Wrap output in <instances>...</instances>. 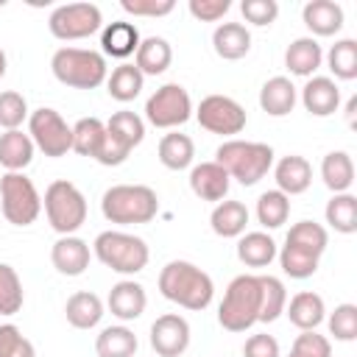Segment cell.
Masks as SVG:
<instances>
[{
    "mask_svg": "<svg viewBox=\"0 0 357 357\" xmlns=\"http://www.w3.org/2000/svg\"><path fill=\"white\" fill-rule=\"evenodd\" d=\"M329 234L315 220H298L290 226L282 251H276L282 271L290 279H310L318 271V259L326 251Z\"/></svg>",
    "mask_w": 357,
    "mask_h": 357,
    "instance_id": "obj_1",
    "label": "cell"
},
{
    "mask_svg": "<svg viewBox=\"0 0 357 357\" xmlns=\"http://www.w3.org/2000/svg\"><path fill=\"white\" fill-rule=\"evenodd\" d=\"M159 293L167 301L198 312L212 304L215 284H212V276L206 271H201L198 265H192L187 259H173L159 273Z\"/></svg>",
    "mask_w": 357,
    "mask_h": 357,
    "instance_id": "obj_2",
    "label": "cell"
},
{
    "mask_svg": "<svg viewBox=\"0 0 357 357\" xmlns=\"http://www.w3.org/2000/svg\"><path fill=\"white\" fill-rule=\"evenodd\" d=\"M215 162L229 173V178H237L243 187H251L265 178L273 167V148L265 142L226 139L223 145H218Z\"/></svg>",
    "mask_w": 357,
    "mask_h": 357,
    "instance_id": "obj_3",
    "label": "cell"
},
{
    "mask_svg": "<svg viewBox=\"0 0 357 357\" xmlns=\"http://www.w3.org/2000/svg\"><path fill=\"white\" fill-rule=\"evenodd\" d=\"M100 212L109 223H120V226L151 223L159 212V198L145 184H114L103 192Z\"/></svg>",
    "mask_w": 357,
    "mask_h": 357,
    "instance_id": "obj_4",
    "label": "cell"
},
{
    "mask_svg": "<svg viewBox=\"0 0 357 357\" xmlns=\"http://www.w3.org/2000/svg\"><path fill=\"white\" fill-rule=\"evenodd\" d=\"M259 276L254 273H240L229 282L223 301L218 307V324L226 332H245L254 324H259Z\"/></svg>",
    "mask_w": 357,
    "mask_h": 357,
    "instance_id": "obj_5",
    "label": "cell"
},
{
    "mask_svg": "<svg viewBox=\"0 0 357 357\" xmlns=\"http://www.w3.org/2000/svg\"><path fill=\"white\" fill-rule=\"evenodd\" d=\"M50 70L56 81L73 89H95L109 78L106 56L86 47H59L50 59Z\"/></svg>",
    "mask_w": 357,
    "mask_h": 357,
    "instance_id": "obj_6",
    "label": "cell"
},
{
    "mask_svg": "<svg viewBox=\"0 0 357 357\" xmlns=\"http://www.w3.org/2000/svg\"><path fill=\"white\" fill-rule=\"evenodd\" d=\"M92 248H95V257L106 268H112L114 273H126V276L139 273L151 259V251H148L145 240L134 237L128 231H112V229L100 231L95 237Z\"/></svg>",
    "mask_w": 357,
    "mask_h": 357,
    "instance_id": "obj_7",
    "label": "cell"
},
{
    "mask_svg": "<svg viewBox=\"0 0 357 357\" xmlns=\"http://www.w3.org/2000/svg\"><path fill=\"white\" fill-rule=\"evenodd\" d=\"M45 215H47V223L64 237V234H73L84 226L86 220V198L84 192L67 181V178H59L53 181L47 190H45Z\"/></svg>",
    "mask_w": 357,
    "mask_h": 357,
    "instance_id": "obj_8",
    "label": "cell"
},
{
    "mask_svg": "<svg viewBox=\"0 0 357 357\" xmlns=\"http://www.w3.org/2000/svg\"><path fill=\"white\" fill-rule=\"evenodd\" d=\"M145 139V123L139 114L123 109V112H114L109 120H106V139H103V148H100V156L98 162L106 165V167H117L128 159V153Z\"/></svg>",
    "mask_w": 357,
    "mask_h": 357,
    "instance_id": "obj_9",
    "label": "cell"
},
{
    "mask_svg": "<svg viewBox=\"0 0 357 357\" xmlns=\"http://www.w3.org/2000/svg\"><path fill=\"white\" fill-rule=\"evenodd\" d=\"M0 206L8 223L31 226L42 212V198L36 184L25 173H6L0 178Z\"/></svg>",
    "mask_w": 357,
    "mask_h": 357,
    "instance_id": "obj_10",
    "label": "cell"
},
{
    "mask_svg": "<svg viewBox=\"0 0 357 357\" xmlns=\"http://www.w3.org/2000/svg\"><path fill=\"white\" fill-rule=\"evenodd\" d=\"M100 25H103V14L95 3H64V6L53 8L47 17L50 33L61 42L86 39L95 31H100Z\"/></svg>",
    "mask_w": 357,
    "mask_h": 357,
    "instance_id": "obj_11",
    "label": "cell"
},
{
    "mask_svg": "<svg viewBox=\"0 0 357 357\" xmlns=\"http://www.w3.org/2000/svg\"><path fill=\"white\" fill-rule=\"evenodd\" d=\"M28 137L50 159H59L67 151H73V128L64 123V117L56 109L47 106L28 114Z\"/></svg>",
    "mask_w": 357,
    "mask_h": 357,
    "instance_id": "obj_12",
    "label": "cell"
},
{
    "mask_svg": "<svg viewBox=\"0 0 357 357\" xmlns=\"http://www.w3.org/2000/svg\"><path fill=\"white\" fill-rule=\"evenodd\" d=\"M145 117L153 128H176L192 117L190 92L181 84H165L145 100Z\"/></svg>",
    "mask_w": 357,
    "mask_h": 357,
    "instance_id": "obj_13",
    "label": "cell"
},
{
    "mask_svg": "<svg viewBox=\"0 0 357 357\" xmlns=\"http://www.w3.org/2000/svg\"><path fill=\"white\" fill-rule=\"evenodd\" d=\"M195 117L201 128H206L209 134H220V137H234L245 128V109L229 95H206L198 103Z\"/></svg>",
    "mask_w": 357,
    "mask_h": 357,
    "instance_id": "obj_14",
    "label": "cell"
},
{
    "mask_svg": "<svg viewBox=\"0 0 357 357\" xmlns=\"http://www.w3.org/2000/svg\"><path fill=\"white\" fill-rule=\"evenodd\" d=\"M190 346V324L178 312H165L151 324V349L159 357H181Z\"/></svg>",
    "mask_w": 357,
    "mask_h": 357,
    "instance_id": "obj_15",
    "label": "cell"
},
{
    "mask_svg": "<svg viewBox=\"0 0 357 357\" xmlns=\"http://www.w3.org/2000/svg\"><path fill=\"white\" fill-rule=\"evenodd\" d=\"M50 262L61 276H81L89 268V245L75 234H64L53 243Z\"/></svg>",
    "mask_w": 357,
    "mask_h": 357,
    "instance_id": "obj_16",
    "label": "cell"
},
{
    "mask_svg": "<svg viewBox=\"0 0 357 357\" xmlns=\"http://www.w3.org/2000/svg\"><path fill=\"white\" fill-rule=\"evenodd\" d=\"M301 103L312 117H329L340 106V89L332 78L312 75V78H307V84L301 89Z\"/></svg>",
    "mask_w": 357,
    "mask_h": 357,
    "instance_id": "obj_17",
    "label": "cell"
},
{
    "mask_svg": "<svg viewBox=\"0 0 357 357\" xmlns=\"http://www.w3.org/2000/svg\"><path fill=\"white\" fill-rule=\"evenodd\" d=\"M273 178H276V190L284 192L287 198L290 195H301L312 184V165L298 153L282 156L276 162V167H273Z\"/></svg>",
    "mask_w": 357,
    "mask_h": 357,
    "instance_id": "obj_18",
    "label": "cell"
},
{
    "mask_svg": "<svg viewBox=\"0 0 357 357\" xmlns=\"http://www.w3.org/2000/svg\"><path fill=\"white\" fill-rule=\"evenodd\" d=\"M229 173L218 165V162H201L190 170V190L201 198V201H215L220 204L229 192Z\"/></svg>",
    "mask_w": 357,
    "mask_h": 357,
    "instance_id": "obj_19",
    "label": "cell"
},
{
    "mask_svg": "<svg viewBox=\"0 0 357 357\" xmlns=\"http://www.w3.org/2000/svg\"><path fill=\"white\" fill-rule=\"evenodd\" d=\"M145 304H148V296H145V287L139 282H131V279H123L117 282L112 290H109V310L114 318L120 321H134L145 312Z\"/></svg>",
    "mask_w": 357,
    "mask_h": 357,
    "instance_id": "obj_20",
    "label": "cell"
},
{
    "mask_svg": "<svg viewBox=\"0 0 357 357\" xmlns=\"http://www.w3.org/2000/svg\"><path fill=\"white\" fill-rule=\"evenodd\" d=\"M284 312H287V318H290V324H293L296 329L310 332V329H315V326L324 324V318H326V304H324V298H321L318 293L301 290V293H296V296L290 298V304H284Z\"/></svg>",
    "mask_w": 357,
    "mask_h": 357,
    "instance_id": "obj_21",
    "label": "cell"
},
{
    "mask_svg": "<svg viewBox=\"0 0 357 357\" xmlns=\"http://www.w3.org/2000/svg\"><path fill=\"white\" fill-rule=\"evenodd\" d=\"M301 20L315 36H335L343 28V8L335 0H310L301 8Z\"/></svg>",
    "mask_w": 357,
    "mask_h": 357,
    "instance_id": "obj_22",
    "label": "cell"
},
{
    "mask_svg": "<svg viewBox=\"0 0 357 357\" xmlns=\"http://www.w3.org/2000/svg\"><path fill=\"white\" fill-rule=\"evenodd\" d=\"M321 61H324V50L312 36H298L284 50V67L301 78H312V73L321 67Z\"/></svg>",
    "mask_w": 357,
    "mask_h": 357,
    "instance_id": "obj_23",
    "label": "cell"
},
{
    "mask_svg": "<svg viewBox=\"0 0 357 357\" xmlns=\"http://www.w3.org/2000/svg\"><path fill=\"white\" fill-rule=\"evenodd\" d=\"M139 31L134 22H126V20H117V22H109L100 33V47L106 56L112 59H128L137 53L139 47Z\"/></svg>",
    "mask_w": 357,
    "mask_h": 357,
    "instance_id": "obj_24",
    "label": "cell"
},
{
    "mask_svg": "<svg viewBox=\"0 0 357 357\" xmlns=\"http://www.w3.org/2000/svg\"><path fill=\"white\" fill-rule=\"evenodd\" d=\"M212 47L220 59L237 61L251 50V33L243 22H220L212 33Z\"/></svg>",
    "mask_w": 357,
    "mask_h": 357,
    "instance_id": "obj_25",
    "label": "cell"
},
{
    "mask_svg": "<svg viewBox=\"0 0 357 357\" xmlns=\"http://www.w3.org/2000/svg\"><path fill=\"white\" fill-rule=\"evenodd\" d=\"M296 86H293V81L290 78H284V75H273V78H268L265 84H262V89H259V106H262V112H268L271 117H284V114H290L293 112V106H296Z\"/></svg>",
    "mask_w": 357,
    "mask_h": 357,
    "instance_id": "obj_26",
    "label": "cell"
},
{
    "mask_svg": "<svg viewBox=\"0 0 357 357\" xmlns=\"http://www.w3.org/2000/svg\"><path fill=\"white\" fill-rule=\"evenodd\" d=\"M33 139L14 128V131H6L0 134V165L8 170V173H22L31 162H33Z\"/></svg>",
    "mask_w": 357,
    "mask_h": 357,
    "instance_id": "obj_27",
    "label": "cell"
},
{
    "mask_svg": "<svg viewBox=\"0 0 357 357\" xmlns=\"http://www.w3.org/2000/svg\"><path fill=\"white\" fill-rule=\"evenodd\" d=\"M134 56H137L134 59V67L142 75H162L170 67V61H173V47L162 36H148V39L139 42V47H137Z\"/></svg>",
    "mask_w": 357,
    "mask_h": 357,
    "instance_id": "obj_28",
    "label": "cell"
},
{
    "mask_svg": "<svg viewBox=\"0 0 357 357\" xmlns=\"http://www.w3.org/2000/svg\"><path fill=\"white\" fill-rule=\"evenodd\" d=\"M209 226L218 237H240L248 226V209L243 201H220L209 215Z\"/></svg>",
    "mask_w": 357,
    "mask_h": 357,
    "instance_id": "obj_29",
    "label": "cell"
},
{
    "mask_svg": "<svg viewBox=\"0 0 357 357\" xmlns=\"http://www.w3.org/2000/svg\"><path fill=\"white\" fill-rule=\"evenodd\" d=\"M237 259L248 268H268L276 259V243L268 231H248L240 234L237 243Z\"/></svg>",
    "mask_w": 357,
    "mask_h": 357,
    "instance_id": "obj_30",
    "label": "cell"
},
{
    "mask_svg": "<svg viewBox=\"0 0 357 357\" xmlns=\"http://www.w3.org/2000/svg\"><path fill=\"white\" fill-rule=\"evenodd\" d=\"M64 315H67V324L75 326V329H92L100 324L103 318V301L89 293V290H81V293H73L64 304Z\"/></svg>",
    "mask_w": 357,
    "mask_h": 357,
    "instance_id": "obj_31",
    "label": "cell"
},
{
    "mask_svg": "<svg viewBox=\"0 0 357 357\" xmlns=\"http://www.w3.org/2000/svg\"><path fill=\"white\" fill-rule=\"evenodd\" d=\"M321 178L332 192H349L354 184V162L346 151H332L321 162Z\"/></svg>",
    "mask_w": 357,
    "mask_h": 357,
    "instance_id": "obj_32",
    "label": "cell"
},
{
    "mask_svg": "<svg viewBox=\"0 0 357 357\" xmlns=\"http://www.w3.org/2000/svg\"><path fill=\"white\" fill-rule=\"evenodd\" d=\"M103 139H106V123L98 120V117H81L73 126V151L81 153V156L98 159L100 148H103Z\"/></svg>",
    "mask_w": 357,
    "mask_h": 357,
    "instance_id": "obj_33",
    "label": "cell"
},
{
    "mask_svg": "<svg viewBox=\"0 0 357 357\" xmlns=\"http://www.w3.org/2000/svg\"><path fill=\"white\" fill-rule=\"evenodd\" d=\"M159 162L167 167V170H184V167H190L192 165V156H195V145H192V139L187 137V134H178V131H173V134H165L162 139H159Z\"/></svg>",
    "mask_w": 357,
    "mask_h": 357,
    "instance_id": "obj_34",
    "label": "cell"
},
{
    "mask_svg": "<svg viewBox=\"0 0 357 357\" xmlns=\"http://www.w3.org/2000/svg\"><path fill=\"white\" fill-rule=\"evenodd\" d=\"M137 346L139 340L128 326H106L95 340L98 357H134Z\"/></svg>",
    "mask_w": 357,
    "mask_h": 357,
    "instance_id": "obj_35",
    "label": "cell"
},
{
    "mask_svg": "<svg viewBox=\"0 0 357 357\" xmlns=\"http://www.w3.org/2000/svg\"><path fill=\"white\" fill-rule=\"evenodd\" d=\"M326 223L340 231V234H354L357 231V198L351 192H335L324 209Z\"/></svg>",
    "mask_w": 357,
    "mask_h": 357,
    "instance_id": "obj_36",
    "label": "cell"
},
{
    "mask_svg": "<svg viewBox=\"0 0 357 357\" xmlns=\"http://www.w3.org/2000/svg\"><path fill=\"white\" fill-rule=\"evenodd\" d=\"M142 84H145V75L134 67V64H120L112 70V75L106 78V89L114 100L120 103H128L134 100L139 92H142Z\"/></svg>",
    "mask_w": 357,
    "mask_h": 357,
    "instance_id": "obj_37",
    "label": "cell"
},
{
    "mask_svg": "<svg viewBox=\"0 0 357 357\" xmlns=\"http://www.w3.org/2000/svg\"><path fill=\"white\" fill-rule=\"evenodd\" d=\"M259 290H262V298H259V324H271V321H276L284 312L287 290H284L282 279H276L271 273H262L259 276Z\"/></svg>",
    "mask_w": 357,
    "mask_h": 357,
    "instance_id": "obj_38",
    "label": "cell"
},
{
    "mask_svg": "<svg viewBox=\"0 0 357 357\" xmlns=\"http://www.w3.org/2000/svg\"><path fill=\"white\" fill-rule=\"evenodd\" d=\"M290 218V198L279 190H268L257 198V220L265 229H279Z\"/></svg>",
    "mask_w": 357,
    "mask_h": 357,
    "instance_id": "obj_39",
    "label": "cell"
},
{
    "mask_svg": "<svg viewBox=\"0 0 357 357\" xmlns=\"http://www.w3.org/2000/svg\"><path fill=\"white\" fill-rule=\"evenodd\" d=\"M326 64L335 78L340 81H354L357 78V42L354 39H340L329 47Z\"/></svg>",
    "mask_w": 357,
    "mask_h": 357,
    "instance_id": "obj_40",
    "label": "cell"
},
{
    "mask_svg": "<svg viewBox=\"0 0 357 357\" xmlns=\"http://www.w3.org/2000/svg\"><path fill=\"white\" fill-rule=\"evenodd\" d=\"M25 293L17 271L6 262H0V315H17L22 310Z\"/></svg>",
    "mask_w": 357,
    "mask_h": 357,
    "instance_id": "obj_41",
    "label": "cell"
},
{
    "mask_svg": "<svg viewBox=\"0 0 357 357\" xmlns=\"http://www.w3.org/2000/svg\"><path fill=\"white\" fill-rule=\"evenodd\" d=\"M326 324H329V332L335 335V340H343V343L354 340L357 337V307L349 301L337 304L335 312L326 318Z\"/></svg>",
    "mask_w": 357,
    "mask_h": 357,
    "instance_id": "obj_42",
    "label": "cell"
},
{
    "mask_svg": "<svg viewBox=\"0 0 357 357\" xmlns=\"http://www.w3.org/2000/svg\"><path fill=\"white\" fill-rule=\"evenodd\" d=\"M25 117H28V103H25V98H22L20 92H14V89L0 92V126H3L6 131H14V128L22 126Z\"/></svg>",
    "mask_w": 357,
    "mask_h": 357,
    "instance_id": "obj_43",
    "label": "cell"
},
{
    "mask_svg": "<svg viewBox=\"0 0 357 357\" xmlns=\"http://www.w3.org/2000/svg\"><path fill=\"white\" fill-rule=\"evenodd\" d=\"M0 357H36V351L14 324H0Z\"/></svg>",
    "mask_w": 357,
    "mask_h": 357,
    "instance_id": "obj_44",
    "label": "cell"
},
{
    "mask_svg": "<svg viewBox=\"0 0 357 357\" xmlns=\"http://www.w3.org/2000/svg\"><path fill=\"white\" fill-rule=\"evenodd\" d=\"M287 357H332V343L324 335H318L315 329H310L293 340Z\"/></svg>",
    "mask_w": 357,
    "mask_h": 357,
    "instance_id": "obj_45",
    "label": "cell"
},
{
    "mask_svg": "<svg viewBox=\"0 0 357 357\" xmlns=\"http://www.w3.org/2000/svg\"><path fill=\"white\" fill-rule=\"evenodd\" d=\"M240 11H243L245 22L265 28V25H271L279 17V3L276 0H243Z\"/></svg>",
    "mask_w": 357,
    "mask_h": 357,
    "instance_id": "obj_46",
    "label": "cell"
},
{
    "mask_svg": "<svg viewBox=\"0 0 357 357\" xmlns=\"http://www.w3.org/2000/svg\"><path fill=\"white\" fill-rule=\"evenodd\" d=\"M120 6L126 14H134V17H165L176 8L173 0H123Z\"/></svg>",
    "mask_w": 357,
    "mask_h": 357,
    "instance_id": "obj_47",
    "label": "cell"
},
{
    "mask_svg": "<svg viewBox=\"0 0 357 357\" xmlns=\"http://www.w3.org/2000/svg\"><path fill=\"white\" fill-rule=\"evenodd\" d=\"M187 8H190V14H192L195 20H201V22H218V20L231 8V3H229V0H190Z\"/></svg>",
    "mask_w": 357,
    "mask_h": 357,
    "instance_id": "obj_48",
    "label": "cell"
},
{
    "mask_svg": "<svg viewBox=\"0 0 357 357\" xmlns=\"http://www.w3.org/2000/svg\"><path fill=\"white\" fill-rule=\"evenodd\" d=\"M243 354L245 357H279V340L273 335H251L243 346Z\"/></svg>",
    "mask_w": 357,
    "mask_h": 357,
    "instance_id": "obj_49",
    "label": "cell"
},
{
    "mask_svg": "<svg viewBox=\"0 0 357 357\" xmlns=\"http://www.w3.org/2000/svg\"><path fill=\"white\" fill-rule=\"evenodd\" d=\"M354 112H357V98H349V103H346V120H349V126H354Z\"/></svg>",
    "mask_w": 357,
    "mask_h": 357,
    "instance_id": "obj_50",
    "label": "cell"
},
{
    "mask_svg": "<svg viewBox=\"0 0 357 357\" xmlns=\"http://www.w3.org/2000/svg\"><path fill=\"white\" fill-rule=\"evenodd\" d=\"M3 75H6V53L0 50V78H3Z\"/></svg>",
    "mask_w": 357,
    "mask_h": 357,
    "instance_id": "obj_51",
    "label": "cell"
}]
</instances>
